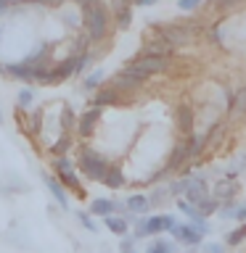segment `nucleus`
Instances as JSON below:
<instances>
[{
    "mask_svg": "<svg viewBox=\"0 0 246 253\" xmlns=\"http://www.w3.org/2000/svg\"><path fill=\"white\" fill-rule=\"evenodd\" d=\"M82 24H85V29H87V37L98 42V40L106 37L109 11H106L101 3H95V5H90V8H82Z\"/></svg>",
    "mask_w": 246,
    "mask_h": 253,
    "instance_id": "1",
    "label": "nucleus"
},
{
    "mask_svg": "<svg viewBox=\"0 0 246 253\" xmlns=\"http://www.w3.org/2000/svg\"><path fill=\"white\" fill-rule=\"evenodd\" d=\"M79 169L87 179L93 182H103L109 171V161L103 158L101 153H95V150H82V156H79Z\"/></svg>",
    "mask_w": 246,
    "mask_h": 253,
    "instance_id": "2",
    "label": "nucleus"
},
{
    "mask_svg": "<svg viewBox=\"0 0 246 253\" xmlns=\"http://www.w3.org/2000/svg\"><path fill=\"white\" fill-rule=\"evenodd\" d=\"M127 69L138 71L143 77H154V74H162V71L170 69V58H156V55H138V58H132L127 63Z\"/></svg>",
    "mask_w": 246,
    "mask_h": 253,
    "instance_id": "3",
    "label": "nucleus"
},
{
    "mask_svg": "<svg viewBox=\"0 0 246 253\" xmlns=\"http://www.w3.org/2000/svg\"><path fill=\"white\" fill-rule=\"evenodd\" d=\"M159 37H164L172 47H180V45H188L193 40V29L188 24H164V27H156Z\"/></svg>",
    "mask_w": 246,
    "mask_h": 253,
    "instance_id": "4",
    "label": "nucleus"
},
{
    "mask_svg": "<svg viewBox=\"0 0 246 253\" xmlns=\"http://www.w3.org/2000/svg\"><path fill=\"white\" fill-rule=\"evenodd\" d=\"M53 169H56V174H59V182H61L63 187H71L74 193L82 195V185H79V179H77V174H74V166H71V161H69L66 156L56 158Z\"/></svg>",
    "mask_w": 246,
    "mask_h": 253,
    "instance_id": "5",
    "label": "nucleus"
},
{
    "mask_svg": "<svg viewBox=\"0 0 246 253\" xmlns=\"http://www.w3.org/2000/svg\"><path fill=\"white\" fill-rule=\"evenodd\" d=\"M143 82H146V77L124 66V69H122V71H119V74L114 77V79H111V87H114L117 92H122V90L130 92V90H138V87H140Z\"/></svg>",
    "mask_w": 246,
    "mask_h": 253,
    "instance_id": "6",
    "label": "nucleus"
},
{
    "mask_svg": "<svg viewBox=\"0 0 246 253\" xmlns=\"http://www.w3.org/2000/svg\"><path fill=\"white\" fill-rule=\"evenodd\" d=\"M212 193H209V185H206V179L201 177V174H193L188 182V190H185V201L190 206H198L201 201H206Z\"/></svg>",
    "mask_w": 246,
    "mask_h": 253,
    "instance_id": "7",
    "label": "nucleus"
},
{
    "mask_svg": "<svg viewBox=\"0 0 246 253\" xmlns=\"http://www.w3.org/2000/svg\"><path fill=\"white\" fill-rule=\"evenodd\" d=\"M178 219L172 213H156V216H146V229H148V237L151 235H162V232H172Z\"/></svg>",
    "mask_w": 246,
    "mask_h": 253,
    "instance_id": "8",
    "label": "nucleus"
},
{
    "mask_svg": "<svg viewBox=\"0 0 246 253\" xmlns=\"http://www.w3.org/2000/svg\"><path fill=\"white\" fill-rule=\"evenodd\" d=\"M172 240L175 243H180V245H190V248H193V245H201V240L204 237L198 235V229L193 227V224H175V229H172Z\"/></svg>",
    "mask_w": 246,
    "mask_h": 253,
    "instance_id": "9",
    "label": "nucleus"
},
{
    "mask_svg": "<svg viewBox=\"0 0 246 253\" xmlns=\"http://www.w3.org/2000/svg\"><path fill=\"white\" fill-rule=\"evenodd\" d=\"M175 50L178 47H172L170 42H167L164 37H154V40H148L146 45H143V53L140 55H156V58H172Z\"/></svg>",
    "mask_w": 246,
    "mask_h": 253,
    "instance_id": "10",
    "label": "nucleus"
},
{
    "mask_svg": "<svg viewBox=\"0 0 246 253\" xmlns=\"http://www.w3.org/2000/svg\"><path fill=\"white\" fill-rule=\"evenodd\" d=\"M236 193H238L236 177H225V179H220L217 185H214L212 198H214V201H220V203H228V201H233V198H236Z\"/></svg>",
    "mask_w": 246,
    "mask_h": 253,
    "instance_id": "11",
    "label": "nucleus"
},
{
    "mask_svg": "<svg viewBox=\"0 0 246 253\" xmlns=\"http://www.w3.org/2000/svg\"><path fill=\"white\" fill-rule=\"evenodd\" d=\"M74 71H77V58H66V61H61L53 71H45L43 82H48V84H51V82H61V79L71 77Z\"/></svg>",
    "mask_w": 246,
    "mask_h": 253,
    "instance_id": "12",
    "label": "nucleus"
},
{
    "mask_svg": "<svg viewBox=\"0 0 246 253\" xmlns=\"http://www.w3.org/2000/svg\"><path fill=\"white\" fill-rule=\"evenodd\" d=\"M190 161V153H188V142L185 140H180L178 145L172 148V156H170V161H167V171H180L183 166H185Z\"/></svg>",
    "mask_w": 246,
    "mask_h": 253,
    "instance_id": "13",
    "label": "nucleus"
},
{
    "mask_svg": "<svg viewBox=\"0 0 246 253\" xmlns=\"http://www.w3.org/2000/svg\"><path fill=\"white\" fill-rule=\"evenodd\" d=\"M178 129L185 134V137L193 134V108H190L188 103L178 106Z\"/></svg>",
    "mask_w": 246,
    "mask_h": 253,
    "instance_id": "14",
    "label": "nucleus"
},
{
    "mask_svg": "<svg viewBox=\"0 0 246 253\" xmlns=\"http://www.w3.org/2000/svg\"><path fill=\"white\" fill-rule=\"evenodd\" d=\"M98 119H101V111L98 108H90V111H85L82 116L77 119V132L79 134H93V129H95V124H98Z\"/></svg>",
    "mask_w": 246,
    "mask_h": 253,
    "instance_id": "15",
    "label": "nucleus"
},
{
    "mask_svg": "<svg viewBox=\"0 0 246 253\" xmlns=\"http://www.w3.org/2000/svg\"><path fill=\"white\" fill-rule=\"evenodd\" d=\"M124 206H127V213H135V216H146L151 211V203L146 195H130L124 201Z\"/></svg>",
    "mask_w": 246,
    "mask_h": 253,
    "instance_id": "16",
    "label": "nucleus"
},
{
    "mask_svg": "<svg viewBox=\"0 0 246 253\" xmlns=\"http://www.w3.org/2000/svg\"><path fill=\"white\" fill-rule=\"evenodd\" d=\"M119 103V92L114 90V87H103V90H98V95H95V100H93V108H106V106H117Z\"/></svg>",
    "mask_w": 246,
    "mask_h": 253,
    "instance_id": "17",
    "label": "nucleus"
},
{
    "mask_svg": "<svg viewBox=\"0 0 246 253\" xmlns=\"http://www.w3.org/2000/svg\"><path fill=\"white\" fill-rule=\"evenodd\" d=\"M103 221H106V229H109V232L117 235V237H127V232H130V224H127L124 216H117V213H111V216H106Z\"/></svg>",
    "mask_w": 246,
    "mask_h": 253,
    "instance_id": "18",
    "label": "nucleus"
},
{
    "mask_svg": "<svg viewBox=\"0 0 246 253\" xmlns=\"http://www.w3.org/2000/svg\"><path fill=\"white\" fill-rule=\"evenodd\" d=\"M114 11H117V24L119 29H127L132 24V8L127 0H114Z\"/></svg>",
    "mask_w": 246,
    "mask_h": 253,
    "instance_id": "19",
    "label": "nucleus"
},
{
    "mask_svg": "<svg viewBox=\"0 0 246 253\" xmlns=\"http://www.w3.org/2000/svg\"><path fill=\"white\" fill-rule=\"evenodd\" d=\"M45 185L48 190H51V195L56 198V203L61 206V209H69V198H66V190H63V185L56 177H45Z\"/></svg>",
    "mask_w": 246,
    "mask_h": 253,
    "instance_id": "20",
    "label": "nucleus"
},
{
    "mask_svg": "<svg viewBox=\"0 0 246 253\" xmlns=\"http://www.w3.org/2000/svg\"><path fill=\"white\" fill-rule=\"evenodd\" d=\"M114 213V201H109V198H95L90 203V216H111Z\"/></svg>",
    "mask_w": 246,
    "mask_h": 253,
    "instance_id": "21",
    "label": "nucleus"
},
{
    "mask_svg": "<svg viewBox=\"0 0 246 253\" xmlns=\"http://www.w3.org/2000/svg\"><path fill=\"white\" fill-rule=\"evenodd\" d=\"M246 114V84H241L233 95V100H230V116H244Z\"/></svg>",
    "mask_w": 246,
    "mask_h": 253,
    "instance_id": "22",
    "label": "nucleus"
},
{
    "mask_svg": "<svg viewBox=\"0 0 246 253\" xmlns=\"http://www.w3.org/2000/svg\"><path fill=\"white\" fill-rule=\"evenodd\" d=\"M5 71L16 79H24V82H32V79H35V69L27 66V63H8Z\"/></svg>",
    "mask_w": 246,
    "mask_h": 253,
    "instance_id": "23",
    "label": "nucleus"
},
{
    "mask_svg": "<svg viewBox=\"0 0 246 253\" xmlns=\"http://www.w3.org/2000/svg\"><path fill=\"white\" fill-rule=\"evenodd\" d=\"M146 253H178V243L164 240V237H156L146 245Z\"/></svg>",
    "mask_w": 246,
    "mask_h": 253,
    "instance_id": "24",
    "label": "nucleus"
},
{
    "mask_svg": "<svg viewBox=\"0 0 246 253\" xmlns=\"http://www.w3.org/2000/svg\"><path fill=\"white\" fill-rule=\"evenodd\" d=\"M225 129H228L225 122H217V124H214L212 129L204 134V148H214V145H217V142L222 140V134H225Z\"/></svg>",
    "mask_w": 246,
    "mask_h": 253,
    "instance_id": "25",
    "label": "nucleus"
},
{
    "mask_svg": "<svg viewBox=\"0 0 246 253\" xmlns=\"http://www.w3.org/2000/svg\"><path fill=\"white\" fill-rule=\"evenodd\" d=\"M103 185L111 187V190H119L124 185V174L119 166H109V171H106V177H103Z\"/></svg>",
    "mask_w": 246,
    "mask_h": 253,
    "instance_id": "26",
    "label": "nucleus"
},
{
    "mask_svg": "<svg viewBox=\"0 0 246 253\" xmlns=\"http://www.w3.org/2000/svg\"><path fill=\"white\" fill-rule=\"evenodd\" d=\"M246 240V221H244V224H238L236 229H230V232L225 235V245H233V248H236V245H241Z\"/></svg>",
    "mask_w": 246,
    "mask_h": 253,
    "instance_id": "27",
    "label": "nucleus"
},
{
    "mask_svg": "<svg viewBox=\"0 0 246 253\" xmlns=\"http://www.w3.org/2000/svg\"><path fill=\"white\" fill-rule=\"evenodd\" d=\"M185 142H188L190 158H198L204 153V134H190V137H185Z\"/></svg>",
    "mask_w": 246,
    "mask_h": 253,
    "instance_id": "28",
    "label": "nucleus"
},
{
    "mask_svg": "<svg viewBox=\"0 0 246 253\" xmlns=\"http://www.w3.org/2000/svg\"><path fill=\"white\" fill-rule=\"evenodd\" d=\"M196 209H198V213H201L204 219H209L212 213H217V211H220V201H214V198L209 195L206 201H201V203H198Z\"/></svg>",
    "mask_w": 246,
    "mask_h": 253,
    "instance_id": "29",
    "label": "nucleus"
},
{
    "mask_svg": "<svg viewBox=\"0 0 246 253\" xmlns=\"http://www.w3.org/2000/svg\"><path fill=\"white\" fill-rule=\"evenodd\" d=\"M178 209H180V211H183V213H185V216L190 219V224H196L198 219H204L201 213H198V209H196V206H190L188 201H183V198H178Z\"/></svg>",
    "mask_w": 246,
    "mask_h": 253,
    "instance_id": "30",
    "label": "nucleus"
},
{
    "mask_svg": "<svg viewBox=\"0 0 246 253\" xmlns=\"http://www.w3.org/2000/svg\"><path fill=\"white\" fill-rule=\"evenodd\" d=\"M61 126H63V132H69V129H74L77 122H74V111H71L69 106L61 111Z\"/></svg>",
    "mask_w": 246,
    "mask_h": 253,
    "instance_id": "31",
    "label": "nucleus"
},
{
    "mask_svg": "<svg viewBox=\"0 0 246 253\" xmlns=\"http://www.w3.org/2000/svg\"><path fill=\"white\" fill-rule=\"evenodd\" d=\"M167 198H170V190H167V187H159V190H154V193H151L148 203H151V206H162V203H167Z\"/></svg>",
    "mask_w": 246,
    "mask_h": 253,
    "instance_id": "32",
    "label": "nucleus"
},
{
    "mask_svg": "<svg viewBox=\"0 0 246 253\" xmlns=\"http://www.w3.org/2000/svg\"><path fill=\"white\" fill-rule=\"evenodd\" d=\"M101 79H103V71H93L90 77H85V82H82V90H95V87L101 84Z\"/></svg>",
    "mask_w": 246,
    "mask_h": 253,
    "instance_id": "33",
    "label": "nucleus"
},
{
    "mask_svg": "<svg viewBox=\"0 0 246 253\" xmlns=\"http://www.w3.org/2000/svg\"><path fill=\"white\" fill-rule=\"evenodd\" d=\"M77 219H79V224H82L87 232H98V227H95V221L90 213H85V211H77Z\"/></svg>",
    "mask_w": 246,
    "mask_h": 253,
    "instance_id": "34",
    "label": "nucleus"
},
{
    "mask_svg": "<svg viewBox=\"0 0 246 253\" xmlns=\"http://www.w3.org/2000/svg\"><path fill=\"white\" fill-rule=\"evenodd\" d=\"M69 148H71V140H69V134H66V137H61V140H59V142H56V145H53V153L61 158V156L66 153Z\"/></svg>",
    "mask_w": 246,
    "mask_h": 253,
    "instance_id": "35",
    "label": "nucleus"
},
{
    "mask_svg": "<svg viewBox=\"0 0 246 253\" xmlns=\"http://www.w3.org/2000/svg\"><path fill=\"white\" fill-rule=\"evenodd\" d=\"M119 253H135V240L132 237H119Z\"/></svg>",
    "mask_w": 246,
    "mask_h": 253,
    "instance_id": "36",
    "label": "nucleus"
},
{
    "mask_svg": "<svg viewBox=\"0 0 246 253\" xmlns=\"http://www.w3.org/2000/svg\"><path fill=\"white\" fill-rule=\"evenodd\" d=\"M201 3H204V0H178V8H180V11H196Z\"/></svg>",
    "mask_w": 246,
    "mask_h": 253,
    "instance_id": "37",
    "label": "nucleus"
},
{
    "mask_svg": "<svg viewBox=\"0 0 246 253\" xmlns=\"http://www.w3.org/2000/svg\"><path fill=\"white\" fill-rule=\"evenodd\" d=\"M32 98H35V92H32L29 87H27V90H21V92H19V106H29Z\"/></svg>",
    "mask_w": 246,
    "mask_h": 253,
    "instance_id": "38",
    "label": "nucleus"
},
{
    "mask_svg": "<svg viewBox=\"0 0 246 253\" xmlns=\"http://www.w3.org/2000/svg\"><path fill=\"white\" fill-rule=\"evenodd\" d=\"M201 253H225V248H222L220 243H204Z\"/></svg>",
    "mask_w": 246,
    "mask_h": 253,
    "instance_id": "39",
    "label": "nucleus"
},
{
    "mask_svg": "<svg viewBox=\"0 0 246 253\" xmlns=\"http://www.w3.org/2000/svg\"><path fill=\"white\" fill-rule=\"evenodd\" d=\"M233 219H238L241 224L246 221V203H244V206H236V216H233Z\"/></svg>",
    "mask_w": 246,
    "mask_h": 253,
    "instance_id": "40",
    "label": "nucleus"
},
{
    "mask_svg": "<svg viewBox=\"0 0 246 253\" xmlns=\"http://www.w3.org/2000/svg\"><path fill=\"white\" fill-rule=\"evenodd\" d=\"M241 0H217V5L222 8V11H228V8H236Z\"/></svg>",
    "mask_w": 246,
    "mask_h": 253,
    "instance_id": "41",
    "label": "nucleus"
},
{
    "mask_svg": "<svg viewBox=\"0 0 246 253\" xmlns=\"http://www.w3.org/2000/svg\"><path fill=\"white\" fill-rule=\"evenodd\" d=\"M132 3H135V5H154L156 0H132Z\"/></svg>",
    "mask_w": 246,
    "mask_h": 253,
    "instance_id": "42",
    "label": "nucleus"
},
{
    "mask_svg": "<svg viewBox=\"0 0 246 253\" xmlns=\"http://www.w3.org/2000/svg\"><path fill=\"white\" fill-rule=\"evenodd\" d=\"M8 8V0H0V11H5Z\"/></svg>",
    "mask_w": 246,
    "mask_h": 253,
    "instance_id": "43",
    "label": "nucleus"
},
{
    "mask_svg": "<svg viewBox=\"0 0 246 253\" xmlns=\"http://www.w3.org/2000/svg\"><path fill=\"white\" fill-rule=\"evenodd\" d=\"M0 122H3V114H0Z\"/></svg>",
    "mask_w": 246,
    "mask_h": 253,
    "instance_id": "44",
    "label": "nucleus"
},
{
    "mask_svg": "<svg viewBox=\"0 0 246 253\" xmlns=\"http://www.w3.org/2000/svg\"><path fill=\"white\" fill-rule=\"evenodd\" d=\"M0 32H3V29H0Z\"/></svg>",
    "mask_w": 246,
    "mask_h": 253,
    "instance_id": "45",
    "label": "nucleus"
}]
</instances>
